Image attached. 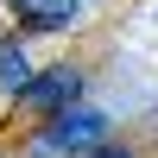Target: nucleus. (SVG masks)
<instances>
[{
  "label": "nucleus",
  "mask_w": 158,
  "mask_h": 158,
  "mask_svg": "<svg viewBox=\"0 0 158 158\" xmlns=\"http://www.w3.org/2000/svg\"><path fill=\"white\" fill-rule=\"evenodd\" d=\"M95 139H108V114L95 101H76L63 114H44V120L25 127L19 139V158H82Z\"/></svg>",
  "instance_id": "1"
},
{
  "label": "nucleus",
  "mask_w": 158,
  "mask_h": 158,
  "mask_svg": "<svg viewBox=\"0 0 158 158\" xmlns=\"http://www.w3.org/2000/svg\"><path fill=\"white\" fill-rule=\"evenodd\" d=\"M76 101H89V70H82V63H44V70H38L32 82L19 89L13 120H19V127H32V120H44V114L76 108Z\"/></svg>",
  "instance_id": "2"
},
{
  "label": "nucleus",
  "mask_w": 158,
  "mask_h": 158,
  "mask_svg": "<svg viewBox=\"0 0 158 158\" xmlns=\"http://www.w3.org/2000/svg\"><path fill=\"white\" fill-rule=\"evenodd\" d=\"M6 13L25 38H63L82 19V0H6Z\"/></svg>",
  "instance_id": "3"
},
{
  "label": "nucleus",
  "mask_w": 158,
  "mask_h": 158,
  "mask_svg": "<svg viewBox=\"0 0 158 158\" xmlns=\"http://www.w3.org/2000/svg\"><path fill=\"white\" fill-rule=\"evenodd\" d=\"M32 76H38V63H32V51H25V32L13 25V32L0 38V101L13 108V101H19V89L32 82Z\"/></svg>",
  "instance_id": "4"
},
{
  "label": "nucleus",
  "mask_w": 158,
  "mask_h": 158,
  "mask_svg": "<svg viewBox=\"0 0 158 158\" xmlns=\"http://www.w3.org/2000/svg\"><path fill=\"white\" fill-rule=\"evenodd\" d=\"M82 158H146V152H139L133 139H114V133H108V139H95V146H89Z\"/></svg>",
  "instance_id": "5"
},
{
  "label": "nucleus",
  "mask_w": 158,
  "mask_h": 158,
  "mask_svg": "<svg viewBox=\"0 0 158 158\" xmlns=\"http://www.w3.org/2000/svg\"><path fill=\"white\" fill-rule=\"evenodd\" d=\"M0 158H6V152H0Z\"/></svg>",
  "instance_id": "6"
}]
</instances>
